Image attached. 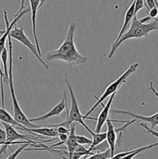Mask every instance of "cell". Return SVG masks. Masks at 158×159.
<instances>
[{
	"mask_svg": "<svg viewBox=\"0 0 158 159\" xmlns=\"http://www.w3.org/2000/svg\"><path fill=\"white\" fill-rule=\"evenodd\" d=\"M2 124L4 126L5 130L6 132V141L7 142H15V141H20V140L25 141H28L29 143H33L37 144V142H45L42 141L41 140H39L36 136H26L20 134L16 131L15 128L10 124H6V123L2 122Z\"/></svg>",
	"mask_w": 158,
	"mask_h": 159,
	"instance_id": "cell-7",
	"label": "cell"
},
{
	"mask_svg": "<svg viewBox=\"0 0 158 159\" xmlns=\"http://www.w3.org/2000/svg\"><path fill=\"white\" fill-rule=\"evenodd\" d=\"M112 158L111 155V151L108 148L105 152H102V153H96L94 154L93 155H91L88 158H85V159H109Z\"/></svg>",
	"mask_w": 158,
	"mask_h": 159,
	"instance_id": "cell-20",
	"label": "cell"
},
{
	"mask_svg": "<svg viewBox=\"0 0 158 159\" xmlns=\"http://www.w3.org/2000/svg\"><path fill=\"white\" fill-rule=\"evenodd\" d=\"M9 36L11 37V38L15 39V40L20 42L22 44H23L25 47H26V48L29 50V51L35 56L36 58L43 65V66L46 69H48V68H49L47 65L45 63L44 61L43 60V58H42L40 56V54H39L37 49V47H36V44H33V43L30 41V40L26 37V34L24 33V29H23V27L18 28L15 26H14L13 29L11 30L10 33H9Z\"/></svg>",
	"mask_w": 158,
	"mask_h": 159,
	"instance_id": "cell-6",
	"label": "cell"
},
{
	"mask_svg": "<svg viewBox=\"0 0 158 159\" xmlns=\"http://www.w3.org/2000/svg\"><path fill=\"white\" fill-rule=\"evenodd\" d=\"M116 93H113V94L110 96L109 99H108V101L107 102V103L103 106V109H102V112H101L100 114H99V117L97 118V124H96L95 127V133H100L102 127H103L104 124L106 123L107 120L108 119V114H109L110 108H111L112 103L113 99H114Z\"/></svg>",
	"mask_w": 158,
	"mask_h": 159,
	"instance_id": "cell-12",
	"label": "cell"
},
{
	"mask_svg": "<svg viewBox=\"0 0 158 159\" xmlns=\"http://www.w3.org/2000/svg\"><path fill=\"white\" fill-rule=\"evenodd\" d=\"M74 152L79 154V155H81V156H91V155H93L94 154L93 153V152H90V151L88 150V148H85L83 145H79V144L77 145V147L76 148Z\"/></svg>",
	"mask_w": 158,
	"mask_h": 159,
	"instance_id": "cell-22",
	"label": "cell"
},
{
	"mask_svg": "<svg viewBox=\"0 0 158 159\" xmlns=\"http://www.w3.org/2000/svg\"><path fill=\"white\" fill-rule=\"evenodd\" d=\"M30 4V11H31V20H32V29H33V36L35 40L36 47H37V51L40 57H42L41 51H40V44H39L38 38L37 35V12L39 9V6L40 5V0H29Z\"/></svg>",
	"mask_w": 158,
	"mask_h": 159,
	"instance_id": "cell-11",
	"label": "cell"
},
{
	"mask_svg": "<svg viewBox=\"0 0 158 159\" xmlns=\"http://www.w3.org/2000/svg\"><path fill=\"white\" fill-rule=\"evenodd\" d=\"M0 147H1V149H0V157H1V155H2V154L6 153V149L8 148V147L5 145L3 143H1V142H0Z\"/></svg>",
	"mask_w": 158,
	"mask_h": 159,
	"instance_id": "cell-31",
	"label": "cell"
},
{
	"mask_svg": "<svg viewBox=\"0 0 158 159\" xmlns=\"http://www.w3.org/2000/svg\"><path fill=\"white\" fill-rule=\"evenodd\" d=\"M144 7V0H135V10L134 16Z\"/></svg>",
	"mask_w": 158,
	"mask_h": 159,
	"instance_id": "cell-26",
	"label": "cell"
},
{
	"mask_svg": "<svg viewBox=\"0 0 158 159\" xmlns=\"http://www.w3.org/2000/svg\"><path fill=\"white\" fill-rule=\"evenodd\" d=\"M57 130L58 134H70V129H67L65 127H57Z\"/></svg>",
	"mask_w": 158,
	"mask_h": 159,
	"instance_id": "cell-30",
	"label": "cell"
},
{
	"mask_svg": "<svg viewBox=\"0 0 158 159\" xmlns=\"http://www.w3.org/2000/svg\"><path fill=\"white\" fill-rule=\"evenodd\" d=\"M156 146H158V142L155 143V144H149V145L144 146V147L139 148H136V152H134L133 153L129 154V155H126V156L123 157V158H122L121 159H133V158H134L136 155H137L138 154H139L140 152H144V151H147V150H148V149H151V148H153L156 147Z\"/></svg>",
	"mask_w": 158,
	"mask_h": 159,
	"instance_id": "cell-19",
	"label": "cell"
},
{
	"mask_svg": "<svg viewBox=\"0 0 158 159\" xmlns=\"http://www.w3.org/2000/svg\"><path fill=\"white\" fill-rule=\"evenodd\" d=\"M30 144H31V143H26V144H24L23 145L20 146V147L16 151H15V152H14L12 154H11V155H9V156L6 159H15L17 157H18V155H20L22 152H23V151H24L25 149H26V148L27 147V146L30 145Z\"/></svg>",
	"mask_w": 158,
	"mask_h": 159,
	"instance_id": "cell-24",
	"label": "cell"
},
{
	"mask_svg": "<svg viewBox=\"0 0 158 159\" xmlns=\"http://www.w3.org/2000/svg\"><path fill=\"white\" fill-rule=\"evenodd\" d=\"M154 2H155V3H156V7L158 8V0H154Z\"/></svg>",
	"mask_w": 158,
	"mask_h": 159,
	"instance_id": "cell-33",
	"label": "cell"
},
{
	"mask_svg": "<svg viewBox=\"0 0 158 159\" xmlns=\"http://www.w3.org/2000/svg\"><path fill=\"white\" fill-rule=\"evenodd\" d=\"M108 148H109V145H108L107 141H105L102 143H101V144H99V145L95 146V147H94L93 148H91V150L89 151L90 152H93V153H94V152H98V153H102V152L108 150Z\"/></svg>",
	"mask_w": 158,
	"mask_h": 159,
	"instance_id": "cell-21",
	"label": "cell"
},
{
	"mask_svg": "<svg viewBox=\"0 0 158 159\" xmlns=\"http://www.w3.org/2000/svg\"><path fill=\"white\" fill-rule=\"evenodd\" d=\"M3 82H4V72L2 71L1 64H0V86H1V98L2 108H4V90H3Z\"/></svg>",
	"mask_w": 158,
	"mask_h": 159,
	"instance_id": "cell-25",
	"label": "cell"
},
{
	"mask_svg": "<svg viewBox=\"0 0 158 159\" xmlns=\"http://www.w3.org/2000/svg\"><path fill=\"white\" fill-rule=\"evenodd\" d=\"M139 126H140V127H142L143 128L145 129V130H147V133L158 138V132L157 131H155L154 130H153V129H151L150 127H149L148 126H147L146 124H144V123H140V124H139Z\"/></svg>",
	"mask_w": 158,
	"mask_h": 159,
	"instance_id": "cell-27",
	"label": "cell"
},
{
	"mask_svg": "<svg viewBox=\"0 0 158 159\" xmlns=\"http://www.w3.org/2000/svg\"><path fill=\"white\" fill-rule=\"evenodd\" d=\"M76 141L79 145H91L92 140L82 135H76Z\"/></svg>",
	"mask_w": 158,
	"mask_h": 159,
	"instance_id": "cell-23",
	"label": "cell"
},
{
	"mask_svg": "<svg viewBox=\"0 0 158 159\" xmlns=\"http://www.w3.org/2000/svg\"><path fill=\"white\" fill-rule=\"evenodd\" d=\"M112 122H118V123H125L126 121H119V120H113L108 119L106 121L107 125V132H106V141L109 145V149L111 151L112 157L114 156L116 154V132L114 126H113Z\"/></svg>",
	"mask_w": 158,
	"mask_h": 159,
	"instance_id": "cell-10",
	"label": "cell"
},
{
	"mask_svg": "<svg viewBox=\"0 0 158 159\" xmlns=\"http://www.w3.org/2000/svg\"><path fill=\"white\" fill-rule=\"evenodd\" d=\"M138 66H139V65H138L137 63L133 64L132 65H130L129 68L128 69H127L126 71L122 75L119 76L116 81H114L112 83H111L110 85H108V87L105 89V92H104L103 94L101 96L100 98H97L95 96H93V97L96 99V102L94 104V106H93V107L88 110V113H87L85 115H84V118L86 119V117H88V116H89V115L91 114V113H92V112L94 111V110H95L99 105H102V107H103L104 105L103 103H102L103 101L105 100V99H107L108 97L111 96L113 93H117V91L119 90V89L120 88L121 85H122L123 83H125L127 78H128L130 75L133 74V72H135V71H136Z\"/></svg>",
	"mask_w": 158,
	"mask_h": 159,
	"instance_id": "cell-5",
	"label": "cell"
},
{
	"mask_svg": "<svg viewBox=\"0 0 158 159\" xmlns=\"http://www.w3.org/2000/svg\"><path fill=\"white\" fill-rule=\"evenodd\" d=\"M113 113H116V114H122V115H128V116H132L136 120H141L146 121V122L150 123L151 125V129H154L155 127L158 125V112L155 114L152 115L150 116H142V115H138L136 113H133L130 111H126V110H112Z\"/></svg>",
	"mask_w": 158,
	"mask_h": 159,
	"instance_id": "cell-13",
	"label": "cell"
},
{
	"mask_svg": "<svg viewBox=\"0 0 158 159\" xmlns=\"http://www.w3.org/2000/svg\"><path fill=\"white\" fill-rule=\"evenodd\" d=\"M68 109V104H67V95H66V91H64V96L62 98L61 101L57 104V106L54 107L52 110L50 112H48L46 114L43 115L41 116H39L37 118H33V119H29V121L31 123L37 122V121L40 120H47L48 118L52 117V116H58L60 115L62 112L64 110Z\"/></svg>",
	"mask_w": 158,
	"mask_h": 159,
	"instance_id": "cell-9",
	"label": "cell"
},
{
	"mask_svg": "<svg viewBox=\"0 0 158 159\" xmlns=\"http://www.w3.org/2000/svg\"><path fill=\"white\" fill-rule=\"evenodd\" d=\"M153 30L158 31V22L156 20H152L149 16L141 20H138L136 15H135L131 21L129 29L121 37L114 49L109 51L108 57L112 58L118 48L125 40L132 38L139 39L143 37H148L149 34Z\"/></svg>",
	"mask_w": 158,
	"mask_h": 159,
	"instance_id": "cell-2",
	"label": "cell"
},
{
	"mask_svg": "<svg viewBox=\"0 0 158 159\" xmlns=\"http://www.w3.org/2000/svg\"><path fill=\"white\" fill-rule=\"evenodd\" d=\"M76 26V23L74 22L69 23L68 32L64 37L62 44L59 47L58 49L46 53V60L63 61L71 67L85 65L88 61V58L81 55L76 48L74 40Z\"/></svg>",
	"mask_w": 158,
	"mask_h": 159,
	"instance_id": "cell-1",
	"label": "cell"
},
{
	"mask_svg": "<svg viewBox=\"0 0 158 159\" xmlns=\"http://www.w3.org/2000/svg\"><path fill=\"white\" fill-rule=\"evenodd\" d=\"M88 133L92 136V143L90 145V148H88V150H91L94 147L99 145V144L102 143L103 141H106V132H105V133H94L92 130H90L88 131Z\"/></svg>",
	"mask_w": 158,
	"mask_h": 159,
	"instance_id": "cell-17",
	"label": "cell"
},
{
	"mask_svg": "<svg viewBox=\"0 0 158 159\" xmlns=\"http://www.w3.org/2000/svg\"><path fill=\"white\" fill-rule=\"evenodd\" d=\"M21 130H24V131L29 132V133L31 134L35 133L37 134L42 135V136L50 137V138H57L59 135L57 129L47 127H37V128H26V127H23Z\"/></svg>",
	"mask_w": 158,
	"mask_h": 159,
	"instance_id": "cell-15",
	"label": "cell"
},
{
	"mask_svg": "<svg viewBox=\"0 0 158 159\" xmlns=\"http://www.w3.org/2000/svg\"><path fill=\"white\" fill-rule=\"evenodd\" d=\"M8 60H9V51H7L6 48L2 51L1 54V61L3 64V68H4V81L7 82L9 79V69H8Z\"/></svg>",
	"mask_w": 158,
	"mask_h": 159,
	"instance_id": "cell-18",
	"label": "cell"
},
{
	"mask_svg": "<svg viewBox=\"0 0 158 159\" xmlns=\"http://www.w3.org/2000/svg\"><path fill=\"white\" fill-rule=\"evenodd\" d=\"M8 43H9V79H8V84H9V91H10L11 98L12 101V110H13V117L15 120L20 124L26 128H37L40 127L41 125H35L29 121V120L26 117V115L22 111L20 107L18 101H17L16 96H15V89H14L13 85V75H12V64H13V57H12V38L9 35L8 37Z\"/></svg>",
	"mask_w": 158,
	"mask_h": 159,
	"instance_id": "cell-3",
	"label": "cell"
},
{
	"mask_svg": "<svg viewBox=\"0 0 158 159\" xmlns=\"http://www.w3.org/2000/svg\"><path fill=\"white\" fill-rule=\"evenodd\" d=\"M0 121L6 123V124H10L12 127H15L17 130H21L24 127L22 124L17 122L15 118L11 116L10 113H8L4 108H1V107H0Z\"/></svg>",
	"mask_w": 158,
	"mask_h": 159,
	"instance_id": "cell-16",
	"label": "cell"
},
{
	"mask_svg": "<svg viewBox=\"0 0 158 159\" xmlns=\"http://www.w3.org/2000/svg\"><path fill=\"white\" fill-rule=\"evenodd\" d=\"M146 2V6L148 9V10L153 9V8L156 7V3H155L154 0H144Z\"/></svg>",
	"mask_w": 158,
	"mask_h": 159,
	"instance_id": "cell-29",
	"label": "cell"
},
{
	"mask_svg": "<svg viewBox=\"0 0 158 159\" xmlns=\"http://www.w3.org/2000/svg\"><path fill=\"white\" fill-rule=\"evenodd\" d=\"M149 16L151 17L152 20H154L158 17V8L154 7L149 10Z\"/></svg>",
	"mask_w": 158,
	"mask_h": 159,
	"instance_id": "cell-28",
	"label": "cell"
},
{
	"mask_svg": "<svg viewBox=\"0 0 158 159\" xmlns=\"http://www.w3.org/2000/svg\"><path fill=\"white\" fill-rule=\"evenodd\" d=\"M46 0H43V2H42V3H41V4H40V6H39V9H40V7H41V6H43V4H44V3H45V2H46Z\"/></svg>",
	"mask_w": 158,
	"mask_h": 159,
	"instance_id": "cell-32",
	"label": "cell"
},
{
	"mask_svg": "<svg viewBox=\"0 0 158 159\" xmlns=\"http://www.w3.org/2000/svg\"><path fill=\"white\" fill-rule=\"evenodd\" d=\"M134 10H135V0H133V2H132V4L130 5V6L128 8V9L126 10V12H125V14L124 23H123V25H122V29H121V30H120V32H119V35H118L117 38H116V40H115L114 43H113L112 46V48H111V50H110V51H112L113 49H114V48L116 47V43H118V41L119 40V39L121 38V37H122V36L123 35L125 32H126L127 30H128L129 25L131 24V21H132V20H133V16H134Z\"/></svg>",
	"mask_w": 158,
	"mask_h": 159,
	"instance_id": "cell-14",
	"label": "cell"
},
{
	"mask_svg": "<svg viewBox=\"0 0 158 159\" xmlns=\"http://www.w3.org/2000/svg\"><path fill=\"white\" fill-rule=\"evenodd\" d=\"M64 82L66 83L67 87L68 89V91H69L70 96H71V110L70 111H68V109H67V117L66 120H65L64 122L61 123V124H47V127H51V128H57V127H60V126H62V127H66V126L71 125V124H74V123H76V124H79L84 127V128L86 129L87 131H89L91 129L87 126V124H85L84 120L83 115L81 113L80 110H79L78 104H77V99L75 97V95H74V90H73L72 86H71V84L70 82L69 79H68L67 74H64Z\"/></svg>",
	"mask_w": 158,
	"mask_h": 159,
	"instance_id": "cell-4",
	"label": "cell"
},
{
	"mask_svg": "<svg viewBox=\"0 0 158 159\" xmlns=\"http://www.w3.org/2000/svg\"><path fill=\"white\" fill-rule=\"evenodd\" d=\"M29 8H27V9H25L19 14L17 16H14L13 20L11 23H9V20H8V16H7V12H6V9H3V14H4V20L5 23H6V30L5 31H0V33H2V36L0 37V64H1V54L2 51L4 50V48H6L5 45H6V40L8 39V37L9 35V33H10L11 30L12 29L14 26H15V23L18 22V20L23 16L24 14L27 13V12H29Z\"/></svg>",
	"mask_w": 158,
	"mask_h": 159,
	"instance_id": "cell-8",
	"label": "cell"
},
{
	"mask_svg": "<svg viewBox=\"0 0 158 159\" xmlns=\"http://www.w3.org/2000/svg\"><path fill=\"white\" fill-rule=\"evenodd\" d=\"M154 20H156V21H157V22H158V18H156V19H154Z\"/></svg>",
	"mask_w": 158,
	"mask_h": 159,
	"instance_id": "cell-34",
	"label": "cell"
}]
</instances>
